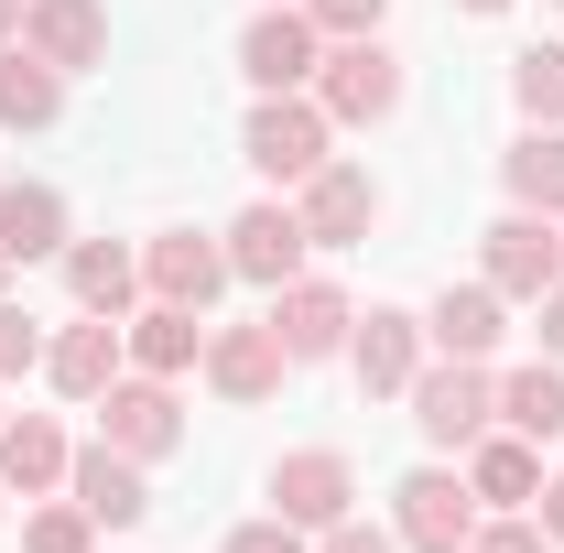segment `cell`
<instances>
[{
  "instance_id": "cell-1",
  "label": "cell",
  "mask_w": 564,
  "mask_h": 553,
  "mask_svg": "<svg viewBox=\"0 0 564 553\" xmlns=\"http://www.w3.org/2000/svg\"><path fill=\"white\" fill-rule=\"evenodd\" d=\"M413 423H423V445H478L499 423V380H489V358H434V369H413Z\"/></svg>"
},
{
  "instance_id": "cell-2",
  "label": "cell",
  "mask_w": 564,
  "mask_h": 553,
  "mask_svg": "<svg viewBox=\"0 0 564 553\" xmlns=\"http://www.w3.org/2000/svg\"><path fill=\"white\" fill-rule=\"evenodd\" d=\"M315 109H326V120H391V109H402V55H391L380 33L326 44V66H315Z\"/></svg>"
},
{
  "instance_id": "cell-3",
  "label": "cell",
  "mask_w": 564,
  "mask_h": 553,
  "mask_svg": "<svg viewBox=\"0 0 564 553\" xmlns=\"http://www.w3.org/2000/svg\"><path fill=\"white\" fill-rule=\"evenodd\" d=\"M391 532L413 553H467L478 543V488L445 478V467H413V478L391 488Z\"/></svg>"
},
{
  "instance_id": "cell-4",
  "label": "cell",
  "mask_w": 564,
  "mask_h": 553,
  "mask_svg": "<svg viewBox=\"0 0 564 553\" xmlns=\"http://www.w3.org/2000/svg\"><path fill=\"white\" fill-rule=\"evenodd\" d=\"M326 131H337V120H326L315 98H293V87H282V98H261V109H250V141H239V152H250L272 185H304L315 163H337V152H326Z\"/></svg>"
},
{
  "instance_id": "cell-5",
  "label": "cell",
  "mask_w": 564,
  "mask_h": 553,
  "mask_svg": "<svg viewBox=\"0 0 564 553\" xmlns=\"http://www.w3.org/2000/svg\"><path fill=\"white\" fill-rule=\"evenodd\" d=\"M315 66H326V33L304 22V0H282V11H261V22L239 33V76H250L261 98H282V87H315Z\"/></svg>"
},
{
  "instance_id": "cell-6",
  "label": "cell",
  "mask_w": 564,
  "mask_h": 553,
  "mask_svg": "<svg viewBox=\"0 0 564 553\" xmlns=\"http://www.w3.org/2000/svg\"><path fill=\"white\" fill-rule=\"evenodd\" d=\"M564 282V239H554V217H532V207H510L489 228V293L499 304H543Z\"/></svg>"
},
{
  "instance_id": "cell-7",
  "label": "cell",
  "mask_w": 564,
  "mask_h": 553,
  "mask_svg": "<svg viewBox=\"0 0 564 553\" xmlns=\"http://www.w3.org/2000/svg\"><path fill=\"white\" fill-rule=\"evenodd\" d=\"M348 369H358V391H369V402L413 391V369H423V315H402V304H369V315L348 326Z\"/></svg>"
},
{
  "instance_id": "cell-8",
  "label": "cell",
  "mask_w": 564,
  "mask_h": 553,
  "mask_svg": "<svg viewBox=\"0 0 564 553\" xmlns=\"http://www.w3.org/2000/svg\"><path fill=\"white\" fill-rule=\"evenodd\" d=\"M293 217H304V239H315V250H348V239H369V228H380V185H369L358 163H315Z\"/></svg>"
},
{
  "instance_id": "cell-9",
  "label": "cell",
  "mask_w": 564,
  "mask_h": 553,
  "mask_svg": "<svg viewBox=\"0 0 564 553\" xmlns=\"http://www.w3.org/2000/svg\"><path fill=\"white\" fill-rule=\"evenodd\" d=\"M98 423H109V445L141 456V467L185 445V413H174V391H163L152 369H141V380H109V391H98Z\"/></svg>"
},
{
  "instance_id": "cell-10",
  "label": "cell",
  "mask_w": 564,
  "mask_h": 553,
  "mask_svg": "<svg viewBox=\"0 0 564 553\" xmlns=\"http://www.w3.org/2000/svg\"><path fill=\"white\" fill-rule=\"evenodd\" d=\"M348 293H337V282H282L272 293V337H282V358H293V369H304V358H337V347H348Z\"/></svg>"
},
{
  "instance_id": "cell-11",
  "label": "cell",
  "mask_w": 564,
  "mask_h": 553,
  "mask_svg": "<svg viewBox=\"0 0 564 553\" xmlns=\"http://www.w3.org/2000/svg\"><path fill=\"white\" fill-rule=\"evenodd\" d=\"M272 499H282V521H293V532H326V521H348L358 478H348V456H337V445H304V456H282V467H272Z\"/></svg>"
},
{
  "instance_id": "cell-12",
  "label": "cell",
  "mask_w": 564,
  "mask_h": 553,
  "mask_svg": "<svg viewBox=\"0 0 564 553\" xmlns=\"http://www.w3.org/2000/svg\"><path fill=\"white\" fill-rule=\"evenodd\" d=\"M141 282H152V304H185V315H207L217 282H228V250L196 239V228H163L152 250H141Z\"/></svg>"
},
{
  "instance_id": "cell-13",
  "label": "cell",
  "mask_w": 564,
  "mask_h": 553,
  "mask_svg": "<svg viewBox=\"0 0 564 553\" xmlns=\"http://www.w3.org/2000/svg\"><path fill=\"white\" fill-rule=\"evenodd\" d=\"M22 55H44L55 76L98 66L109 55V11L98 0H22Z\"/></svg>"
},
{
  "instance_id": "cell-14",
  "label": "cell",
  "mask_w": 564,
  "mask_h": 553,
  "mask_svg": "<svg viewBox=\"0 0 564 553\" xmlns=\"http://www.w3.org/2000/svg\"><path fill=\"white\" fill-rule=\"evenodd\" d=\"M66 478H76V510H87L98 532H131L141 510H152V488H141V456H120L109 434H98L87 456H66Z\"/></svg>"
},
{
  "instance_id": "cell-15",
  "label": "cell",
  "mask_w": 564,
  "mask_h": 553,
  "mask_svg": "<svg viewBox=\"0 0 564 553\" xmlns=\"http://www.w3.org/2000/svg\"><path fill=\"white\" fill-rule=\"evenodd\" d=\"M282 369H293V358H282L272 315H261V326H217V337H207V380H217V402H272Z\"/></svg>"
},
{
  "instance_id": "cell-16",
  "label": "cell",
  "mask_w": 564,
  "mask_h": 553,
  "mask_svg": "<svg viewBox=\"0 0 564 553\" xmlns=\"http://www.w3.org/2000/svg\"><path fill=\"white\" fill-rule=\"evenodd\" d=\"M304 250H315V239H304V217H293V207H250L239 228H228V272L261 282V293H282V282L304 272Z\"/></svg>"
},
{
  "instance_id": "cell-17",
  "label": "cell",
  "mask_w": 564,
  "mask_h": 553,
  "mask_svg": "<svg viewBox=\"0 0 564 553\" xmlns=\"http://www.w3.org/2000/svg\"><path fill=\"white\" fill-rule=\"evenodd\" d=\"M120 358H131V337H120V315H87V326H66V337L44 347V380H55L66 402H98V391L120 380Z\"/></svg>"
},
{
  "instance_id": "cell-18",
  "label": "cell",
  "mask_w": 564,
  "mask_h": 553,
  "mask_svg": "<svg viewBox=\"0 0 564 553\" xmlns=\"http://www.w3.org/2000/svg\"><path fill=\"white\" fill-rule=\"evenodd\" d=\"M423 337L445 347V358H489V347L510 337V326H499V293H489V282H445L434 315H423Z\"/></svg>"
},
{
  "instance_id": "cell-19",
  "label": "cell",
  "mask_w": 564,
  "mask_h": 553,
  "mask_svg": "<svg viewBox=\"0 0 564 553\" xmlns=\"http://www.w3.org/2000/svg\"><path fill=\"white\" fill-rule=\"evenodd\" d=\"M499 423H510L521 445H554V434H564V358L510 369V380H499Z\"/></svg>"
},
{
  "instance_id": "cell-20",
  "label": "cell",
  "mask_w": 564,
  "mask_h": 553,
  "mask_svg": "<svg viewBox=\"0 0 564 553\" xmlns=\"http://www.w3.org/2000/svg\"><path fill=\"white\" fill-rule=\"evenodd\" d=\"M66 250V196L55 185H0V261H44Z\"/></svg>"
},
{
  "instance_id": "cell-21",
  "label": "cell",
  "mask_w": 564,
  "mask_h": 553,
  "mask_svg": "<svg viewBox=\"0 0 564 553\" xmlns=\"http://www.w3.org/2000/svg\"><path fill=\"white\" fill-rule=\"evenodd\" d=\"M499 185H510V207L532 217H564V131H532L499 152Z\"/></svg>"
},
{
  "instance_id": "cell-22",
  "label": "cell",
  "mask_w": 564,
  "mask_h": 553,
  "mask_svg": "<svg viewBox=\"0 0 564 553\" xmlns=\"http://www.w3.org/2000/svg\"><path fill=\"white\" fill-rule=\"evenodd\" d=\"M120 337H131V358L152 369V380H174V369H196V358H207V326H196L185 304H152V315H131Z\"/></svg>"
},
{
  "instance_id": "cell-23",
  "label": "cell",
  "mask_w": 564,
  "mask_h": 553,
  "mask_svg": "<svg viewBox=\"0 0 564 553\" xmlns=\"http://www.w3.org/2000/svg\"><path fill=\"white\" fill-rule=\"evenodd\" d=\"M467 488H478L489 510H521V499H543V456H532L521 434H478V467H467Z\"/></svg>"
},
{
  "instance_id": "cell-24",
  "label": "cell",
  "mask_w": 564,
  "mask_h": 553,
  "mask_svg": "<svg viewBox=\"0 0 564 553\" xmlns=\"http://www.w3.org/2000/svg\"><path fill=\"white\" fill-rule=\"evenodd\" d=\"M66 109V76L44 66V55H22V44H0V120L11 131H44Z\"/></svg>"
},
{
  "instance_id": "cell-25",
  "label": "cell",
  "mask_w": 564,
  "mask_h": 553,
  "mask_svg": "<svg viewBox=\"0 0 564 553\" xmlns=\"http://www.w3.org/2000/svg\"><path fill=\"white\" fill-rule=\"evenodd\" d=\"M55 478H66V434H55L44 413L0 423V488H22V499H33V488H55Z\"/></svg>"
},
{
  "instance_id": "cell-26",
  "label": "cell",
  "mask_w": 564,
  "mask_h": 553,
  "mask_svg": "<svg viewBox=\"0 0 564 553\" xmlns=\"http://www.w3.org/2000/svg\"><path fill=\"white\" fill-rule=\"evenodd\" d=\"M66 282H76V304H87V315H131L141 261H131V250H109V239H87V250L66 261Z\"/></svg>"
},
{
  "instance_id": "cell-27",
  "label": "cell",
  "mask_w": 564,
  "mask_h": 553,
  "mask_svg": "<svg viewBox=\"0 0 564 553\" xmlns=\"http://www.w3.org/2000/svg\"><path fill=\"white\" fill-rule=\"evenodd\" d=\"M510 98H521L543 131H564V44H532V55H510Z\"/></svg>"
},
{
  "instance_id": "cell-28",
  "label": "cell",
  "mask_w": 564,
  "mask_h": 553,
  "mask_svg": "<svg viewBox=\"0 0 564 553\" xmlns=\"http://www.w3.org/2000/svg\"><path fill=\"white\" fill-rule=\"evenodd\" d=\"M22 553H98V521H87L76 499H55V510H33V532H22Z\"/></svg>"
},
{
  "instance_id": "cell-29",
  "label": "cell",
  "mask_w": 564,
  "mask_h": 553,
  "mask_svg": "<svg viewBox=\"0 0 564 553\" xmlns=\"http://www.w3.org/2000/svg\"><path fill=\"white\" fill-rule=\"evenodd\" d=\"M380 11H391V0H304V22H315L326 44H348V33H380Z\"/></svg>"
},
{
  "instance_id": "cell-30",
  "label": "cell",
  "mask_w": 564,
  "mask_h": 553,
  "mask_svg": "<svg viewBox=\"0 0 564 553\" xmlns=\"http://www.w3.org/2000/svg\"><path fill=\"white\" fill-rule=\"evenodd\" d=\"M22 369H44V337H33L22 304H0V380H22Z\"/></svg>"
},
{
  "instance_id": "cell-31",
  "label": "cell",
  "mask_w": 564,
  "mask_h": 553,
  "mask_svg": "<svg viewBox=\"0 0 564 553\" xmlns=\"http://www.w3.org/2000/svg\"><path fill=\"white\" fill-rule=\"evenodd\" d=\"M467 553H554V532H543V521H478Z\"/></svg>"
},
{
  "instance_id": "cell-32",
  "label": "cell",
  "mask_w": 564,
  "mask_h": 553,
  "mask_svg": "<svg viewBox=\"0 0 564 553\" xmlns=\"http://www.w3.org/2000/svg\"><path fill=\"white\" fill-rule=\"evenodd\" d=\"M228 553H304V532H293V521H239V532H228Z\"/></svg>"
},
{
  "instance_id": "cell-33",
  "label": "cell",
  "mask_w": 564,
  "mask_h": 553,
  "mask_svg": "<svg viewBox=\"0 0 564 553\" xmlns=\"http://www.w3.org/2000/svg\"><path fill=\"white\" fill-rule=\"evenodd\" d=\"M326 553H402V532H369V521H326Z\"/></svg>"
},
{
  "instance_id": "cell-34",
  "label": "cell",
  "mask_w": 564,
  "mask_h": 553,
  "mask_svg": "<svg viewBox=\"0 0 564 553\" xmlns=\"http://www.w3.org/2000/svg\"><path fill=\"white\" fill-rule=\"evenodd\" d=\"M543 347H554V358H564V282H554V293H543Z\"/></svg>"
},
{
  "instance_id": "cell-35",
  "label": "cell",
  "mask_w": 564,
  "mask_h": 553,
  "mask_svg": "<svg viewBox=\"0 0 564 553\" xmlns=\"http://www.w3.org/2000/svg\"><path fill=\"white\" fill-rule=\"evenodd\" d=\"M543 532H554V553H564V478H543Z\"/></svg>"
},
{
  "instance_id": "cell-36",
  "label": "cell",
  "mask_w": 564,
  "mask_h": 553,
  "mask_svg": "<svg viewBox=\"0 0 564 553\" xmlns=\"http://www.w3.org/2000/svg\"><path fill=\"white\" fill-rule=\"evenodd\" d=\"M0 44H22V0H0Z\"/></svg>"
},
{
  "instance_id": "cell-37",
  "label": "cell",
  "mask_w": 564,
  "mask_h": 553,
  "mask_svg": "<svg viewBox=\"0 0 564 553\" xmlns=\"http://www.w3.org/2000/svg\"><path fill=\"white\" fill-rule=\"evenodd\" d=\"M456 11H510V0H456Z\"/></svg>"
},
{
  "instance_id": "cell-38",
  "label": "cell",
  "mask_w": 564,
  "mask_h": 553,
  "mask_svg": "<svg viewBox=\"0 0 564 553\" xmlns=\"http://www.w3.org/2000/svg\"><path fill=\"white\" fill-rule=\"evenodd\" d=\"M0 272H11V261H0Z\"/></svg>"
}]
</instances>
